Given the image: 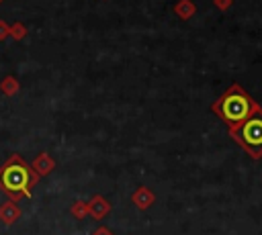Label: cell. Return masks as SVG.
<instances>
[{"label": "cell", "instance_id": "6da1fadb", "mask_svg": "<svg viewBox=\"0 0 262 235\" xmlns=\"http://www.w3.org/2000/svg\"><path fill=\"white\" fill-rule=\"evenodd\" d=\"M12 161H14V163H6V166L0 170V184H2V188L8 190V192H14V194L25 192V194L29 196V184H31L35 178H31L29 170H27L23 163H16V161H18L16 157H14Z\"/></svg>", "mask_w": 262, "mask_h": 235}, {"label": "cell", "instance_id": "7a4b0ae2", "mask_svg": "<svg viewBox=\"0 0 262 235\" xmlns=\"http://www.w3.org/2000/svg\"><path fill=\"white\" fill-rule=\"evenodd\" d=\"M250 108H252V104L242 90H233V92L225 94V98L221 102V114L231 123L244 121L250 114Z\"/></svg>", "mask_w": 262, "mask_h": 235}, {"label": "cell", "instance_id": "3957f363", "mask_svg": "<svg viewBox=\"0 0 262 235\" xmlns=\"http://www.w3.org/2000/svg\"><path fill=\"white\" fill-rule=\"evenodd\" d=\"M242 139L248 145H262V119H250L242 127Z\"/></svg>", "mask_w": 262, "mask_h": 235}, {"label": "cell", "instance_id": "277c9868", "mask_svg": "<svg viewBox=\"0 0 262 235\" xmlns=\"http://www.w3.org/2000/svg\"><path fill=\"white\" fill-rule=\"evenodd\" d=\"M154 200V194L147 190V188H139L135 194H133V202L139 206V208H147Z\"/></svg>", "mask_w": 262, "mask_h": 235}, {"label": "cell", "instance_id": "9c48e42d", "mask_svg": "<svg viewBox=\"0 0 262 235\" xmlns=\"http://www.w3.org/2000/svg\"><path fill=\"white\" fill-rule=\"evenodd\" d=\"M94 235H111V233H108V231H106V229H98V231H96V233H94Z\"/></svg>", "mask_w": 262, "mask_h": 235}, {"label": "cell", "instance_id": "8992f818", "mask_svg": "<svg viewBox=\"0 0 262 235\" xmlns=\"http://www.w3.org/2000/svg\"><path fill=\"white\" fill-rule=\"evenodd\" d=\"M16 217H18V208H16L12 202H6V204L0 206V219H2L4 223H12Z\"/></svg>", "mask_w": 262, "mask_h": 235}, {"label": "cell", "instance_id": "5b68a950", "mask_svg": "<svg viewBox=\"0 0 262 235\" xmlns=\"http://www.w3.org/2000/svg\"><path fill=\"white\" fill-rule=\"evenodd\" d=\"M108 208H111V206H108V202H104L100 196H96V198H94V200L88 204V210H90V213H92L96 219L104 217V215L108 213Z\"/></svg>", "mask_w": 262, "mask_h": 235}, {"label": "cell", "instance_id": "52a82bcc", "mask_svg": "<svg viewBox=\"0 0 262 235\" xmlns=\"http://www.w3.org/2000/svg\"><path fill=\"white\" fill-rule=\"evenodd\" d=\"M33 163H35V168H37L41 174H45V172H49V170L53 168V161H51V159H49L45 153H43V155H39V157H37Z\"/></svg>", "mask_w": 262, "mask_h": 235}, {"label": "cell", "instance_id": "ba28073f", "mask_svg": "<svg viewBox=\"0 0 262 235\" xmlns=\"http://www.w3.org/2000/svg\"><path fill=\"white\" fill-rule=\"evenodd\" d=\"M86 208H88L86 204H82V202H78V204H74V206H72V213H74L76 217H84V213H86Z\"/></svg>", "mask_w": 262, "mask_h": 235}]
</instances>
